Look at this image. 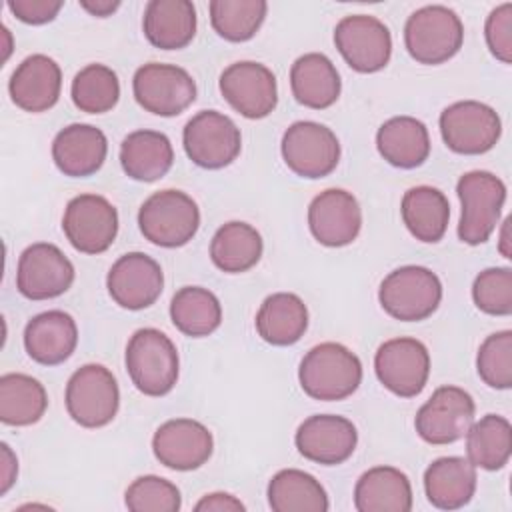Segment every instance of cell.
Here are the masks:
<instances>
[{
	"mask_svg": "<svg viewBox=\"0 0 512 512\" xmlns=\"http://www.w3.org/2000/svg\"><path fill=\"white\" fill-rule=\"evenodd\" d=\"M298 380L304 394L310 398L338 402L358 390L362 382V362L344 344L322 342L304 354Z\"/></svg>",
	"mask_w": 512,
	"mask_h": 512,
	"instance_id": "6da1fadb",
	"label": "cell"
},
{
	"mask_svg": "<svg viewBox=\"0 0 512 512\" xmlns=\"http://www.w3.org/2000/svg\"><path fill=\"white\" fill-rule=\"evenodd\" d=\"M124 364L136 390L146 396H166L178 382V350L158 328H138L130 336Z\"/></svg>",
	"mask_w": 512,
	"mask_h": 512,
	"instance_id": "7a4b0ae2",
	"label": "cell"
},
{
	"mask_svg": "<svg viewBox=\"0 0 512 512\" xmlns=\"http://www.w3.org/2000/svg\"><path fill=\"white\" fill-rule=\"evenodd\" d=\"M462 42L464 24L460 16L442 4L418 8L404 24L406 50L418 64H444L458 54Z\"/></svg>",
	"mask_w": 512,
	"mask_h": 512,
	"instance_id": "3957f363",
	"label": "cell"
},
{
	"mask_svg": "<svg viewBox=\"0 0 512 512\" xmlns=\"http://www.w3.org/2000/svg\"><path fill=\"white\" fill-rule=\"evenodd\" d=\"M142 236L162 248L188 244L200 228V208L182 190L166 188L148 196L138 210Z\"/></svg>",
	"mask_w": 512,
	"mask_h": 512,
	"instance_id": "277c9868",
	"label": "cell"
},
{
	"mask_svg": "<svg viewBox=\"0 0 512 512\" xmlns=\"http://www.w3.org/2000/svg\"><path fill=\"white\" fill-rule=\"evenodd\" d=\"M456 194L462 204L458 238L468 246L484 244L498 226L506 202V184L488 170H472L460 176Z\"/></svg>",
	"mask_w": 512,
	"mask_h": 512,
	"instance_id": "5b68a950",
	"label": "cell"
},
{
	"mask_svg": "<svg viewBox=\"0 0 512 512\" xmlns=\"http://www.w3.org/2000/svg\"><path fill=\"white\" fill-rule=\"evenodd\" d=\"M378 300L388 316L400 322H420L438 310L442 282L426 266H400L382 280Z\"/></svg>",
	"mask_w": 512,
	"mask_h": 512,
	"instance_id": "8992f818",
	"label": "cell"
},
{
	"mask_svg": "<svg viewBox=\"0 0 512 512\" xmlns=\"http://www.w3.org/2000/svg\"><path fill=\"white\" fill-rule=\"evenodd\" d=\"M68 416L82 428H102L120 408V388L114 374L102 364L80 366L66 384Z\"/></svg>",
	"mask_w": 512,
	"mask_h": 512,
	"instance_id": "52a82bcc",
	"label": "cell"
},
{
	"mask_svg": "<svg viewBox=\"0 0 512 512\" xmlns=\"http://www.w3.org/2000/svg\"><path fill=\"white\" fill-rule=\"evenodd\" d=\"M182 144L186 156L196 166L220 170L238 158L242 134L230 116L218 110H200L186 122Z\"/></svg>",
	"mask_w": 512,
	"mask_h": 512,
	"instance_id": "ba28073f",
	"label": "cell"
},
{
	"mask_svg": "<svg viewBox=\"0 0 512 512\" xmlns=\"http://www.w3.org/2000/svg\"><path fill=\"white\" fill-rule=\"evenodd\" d=\"M280 152L286 166L300 178L318 180L332 174L340 162L336 134L314 120L290 124L282 136Z\"/></svg>",
	"mask_w": 512,
	"mask_h": 512,
	"instance_id": "9c48e42d",
	"label": "cell"
},
{
	"mask_svg": "<svg viewBox=\"0 0 512 512\" xmlns=\"http://www.w3.org/2000/svg\"><path fill=\"white\" fill-rule=\"evenodd\" d=\"M440 134L444 144L466 156H478L496 146L502 136V120L496 110L478 100H460L440 114Z\"/></svg>",
	"mask_w": 512,
	"mask_h": 512,
	"instance_id": "30bf717a",
	"label": "cell"
},
{
	"mask_svg": "<svg viewBox=\"0 0 512 512\" xmlns=\"http://www.w3.org/2000/svg\"><path fill=\"white\" fill-rule=\"evenodd\" d=\"M132 92L146 112L170 118L196 100V82L176 64L148 62L134 72Z\"/></svg>",
	"mask_w": 512,
	"mask_h": 512,
	"instance_id": "8fae6325",
	"label": "cell"
},
{
	"mask_svg": "<svg viewBox=\"0 0 512 512\" xmlns=\"http://www.w3.org/2000/svg\"><path fill=\"white\" fill-rule=\"evenodd\" d=\"M380 384L400 398L418 396L430 376V352L424 342L400 336L382 342L374 354Z\"/></svg>",
	"mask_w": 512,
	"mask_h": 512,
	"instance_id": "7c38bea8",
	"label": "cell"
},
{
	"mask_svg": "<svg viewBox=\"0 0 512 512\" xmlns=\"http://www.w3.org/2000/svg\"><path fill=\"white\" fill-rule=\"evenodd\" d=\"M62 230L74 250L102 254L116 240L118 210L100 194H78L64 208Z\"/></svg>",
	"mask_w": 512,
	"mask_h": 512,
	"instance_id": "4fadbf2b",
	"label": "cell"
},
{
	"mask_svg": "<svg viewBox=\"0 0 512 512\" xmlns=\"http://www.w3.org/2000/svg\"><path fill=\"white\" fill-rule=\"evenodd\" d=\"M476 404L472 396L460 386H440L418 408L414 428L418 436L434 446L452 444L468 432L474 422Z\"/></svg>",
	"mask_w": 512,
	"mask_h": 512,
	"instance_id": "5bb4252c",
	"label": "cell"
},
{
	"mask_svg": "<svg viewBox=\"0 0 512 512\" xmlns=\"http://www.w3.org/2000/svg\"><path fill=\"white\" fill-rule=\"evenodd\" d=\"M334 44L346 64L360 74L382 70L392 56L388 26L370 14L344 16L334 28Z\"/></svg>",
	"mask_w": 512,
	"mask_h": 512,
	"instance_id": "9a60e30c",
	"label": "cell"
},
{
	"mask_svg": "<svg viewBox=\"0 0 512 512\" xmlns=\"http://www.w3.org/2000/svg\"><path fill=\"white\" fill-rule=\"evenodd\" d=\"M74 264L50 242L24 248L16 266V288L28 300H50L62 296L74 282Z\"/></svg>",
	"mask_w": 512,
	"mask_h": 512,
	"instance_id": "2e32d148",
	"label": "cell"
},
{
	"mask_svg": "<svg viewBox=\"0 0 512 512\" xmlns=\"http://www.w3.org/2000/svg\"><path fill=\"white\" fill-rule=\"evenodd\" d=\"M224 100L244 118H266L278 104V84L274 72L254 60H240L220 74Z\"/></svg>",
	"mask_w": 512,
	"mask_h": 512,
	"instance_id": "e0dca14e",
	"label": "cell"
},
{
	"mask_svg": "<svg viewBox=\"0 0 512 512\" xmlns=\"http://www.w3.org/2000/svg\"><path fill=\"white\" fill-rule=\"evenodd\" d=\"M212 450V432L192 418L166 420L152 436V452L156 460L178 472H190L204 466L210 460Z\"/></svg>",
	"mask_w": 512,
	"mask_h": 512,
	"instance_id": "ac0fdd59",
	"label": "cell"
},
{
	"mask_svg": "<svg viewBox=\"0 0 512 512\" xmlns=\"http://www.w3.org/2000/svg\"><path fill=\"white\" fill-rule=\"evenodd\" d=\"M106 288L120 308L144 310L160 298L164 274L152 256L144 252H128L110 266Z\"/></svg>",
	"mask_w": 512,
	"mask_h": 512,
	"instance_id": "d6986e66",
	"label": "cell"
},
{
	"mask_svg": "<svg viewBox=\"0 0 512 512\" xmlns=\"http://www.w3.org/2000/svg\"><path fill=\"white\" fill-rule=\"evenodd\" d=\"M294 444L306 460L322 466H338L354 454L358 430L344 416L314 414L298 426Z\"/></svg>",
	"mask_w": 512,
	"mask_h": 512,
	"instance_id": "ffe728a7",
	"label": "cell"
},
{
	"mask_svg": "<svg viewBox=\"0 0 512 512\" xmlns=\"http://www.w3.org/2000/svg\"><path fill=\"white\" fill-rule=\"evenodd\" d=\"M308 228L328 248L352 244L362 228V210L356 196L342 188H328L308 206Z\"/></svg>",
	"mask_w": 512,
	"mask_h": 512,
	"instance_id": "44dd1931",
	"label": "cell"
},
{
	"mask_svg": "<svg viewBox=\"0 0 512 512\" xmlns=\"http://www.w3.org/2000/svg\"><path fill=\"white\" fill-rule=\"evenodd\" d=\"M62 90V70L58 62L46 54L26 56L10 76L8 92L12 102L24 112L50 110Z\"/></svg>",
	"mask_w": 512,
	"mask_h": 512,
	"instance_id": "7402d4cb",
	"label": "cell"
},
{
	"mask_svg": "<svg viewBox=\"0 0 512 512\" xmlns=\"http://www.w3.org/2000/svg\"><path fill=\"white\" fill-rule=\"evenodd\" d=\"M108 154L106 134L92 124H68L52 140V160L70 178L96 174Z\"/></svg>",
	"mask_w": 512,
	"mask_h": 512,
	"instance_id": "603a6c76",
	"label": "cell"
},
{
	"mask_svg": "<svg viewBox=\"0 0 512 512\" xmlns=\"http://www.w3.org/2000/svg\"><path fill=\"white\" fill-rule=\"evenodd\" d=\"M78 344L76 320L64 310H46L28 320L24 328L26 354L42 366L66 362Z\"/></svg>",
	"mask_w": 512,
	"mask_h": 512,
	"instance_id": "cb8c5ba5",
	"label": "cell"
},
{
	"mask_svg": "<svg viewBox=\"0 0 512 512\" xmlns=\"http://www.w3.org/2000/svg\"><path fill=\"white\" fill-rule=\"evenodd\" d=\"M476 466L462 456L436 458L424 470V492L438 510H458L466 506L476 492Z\"/></svg>",
	"mask_w": 512,
	"mask_h": 512,
	"instance_id": "d4e9b609",
	"label": "cell"
},
{
	"mask_svg": "<svg viewBox=\"0 0 512 512\" xmlns=\"http://www.w3.org/2000/svg\"><path fill=\"white\" fill-rule=\"evenodd\" d=\"M196 26V8L190 0H150L144 8L142 30L154 48H186L196 36Z\"/></svg>",
	"mask_w": 512,
	"mask_h": 512,
	"instance_id": "484cf974",
	"label": "cell"
},
{
	"mask_svg": "<svg viewBox=\"0 0 512 512\" xmlns=\"http://www.w3.org/2000/svg\"><path fill=\"white\" fill-rule=\"evenodd\" d=\"M290 88L298 104L312 110H324L340 98L342 80L326 54L308 52L294 60L290 68Z\"/></svg>",
	"mask_w": 512,
	"mask_h": 512,
	"instance_id": "4316f807",
	"label": "cell"
},
{
	"mask_svg": "<svg viewBox=\"0 0 512 512\" xmlns=\"http://www.w3.org/2000/svg\"><path fill=\"white\" fill-rule=\"evenodd\" d=\"M174 162L170 138L158 130H134L120 144V166L138 182H154L168 174Z\"/></svg>",
	"mask_w": 512,
	"mask_h": 512,
	"instance_id": "83f0119b",
	"label": "cell"
},
{
	"mask_svg": "<svg viewBox=\"0 0 512 512\" xmlns=\"http://www.w3.org/2000/svg\"><path fill=\"white\" fill-rule=\"evenodd\" d=\"M354 508L358 512H410L408 476L394 466L368 468L354 486Z\"/></svg>",
	"mask_w": 512,
	"mask_h": 512,
	"instance_id": "f1b7e54d",
	"label": "cell"
},
{
	"mask_svg": "<svg viewBox=\"0 0 512 512\" xmlns=\"http://www.w3.org/2000/svg\"><path fill=\"white\" fill-rule=\"evenodd\" d=\"M380 156L396 168H418L430 156V134L422 120L414 116H394L376 132Z\"/></svg>",
	"mask_w": 512,
	"mask_h": 512,
	"instance_id": "f546056e",
	"label": "cell"
},
{
	"mask_svg": "<svg viewBox=\"0 0 512 512\" xmlns=\"http://www.w3.org/2000/svg\"><path fill=\"white\" fill-rule=\"evenodd\" d=\"M254 322L264 342L272 346H292L308 328V308L298 294L276 292L264 298Z\"/></svg>",
	"mask_w": 512,
	"mask_h": 512,
	"instance_id": "4dcf8cb0",
	"label": "cell"
},
{
	"mask_svg": "<svg viewBox=\"0 0 512 512\" xmlns=\"http://www.w3.org/2000/svg\"><path fill=\"white\" fill-rule=\"evenodd\" d=\"M400 214L404 226L416 240L436 244L446 234L450 204L442 190L434 186H414L404 192Z\"/></svg>",
	"mask_w": 512,
	"mask_h": 512,
	"instance_id": "1f68e13d",
	"label": "cell"
},
{
	"mask_svg": "<svg viewBox=\"0 0 512 512\" xmlns=\"http://www.w3.org/2000/svg\"><path fill=\"white\" fill-rule=\"evenodd\" d=\"M264 242L260 232L240 220L222 224L210 240V258L226 274H240L254 268L262 256Z\"/></svg>",
	"mask_w": 512,
	"mask_h": 512,
	"instance_id": "d6a6232c",
	"label": "cell"
},
{
	"mask_svg": "<svg viewBox=\"0 0 512 512\" xmlns=\"http://www.w3.org/2000/svg\"><path fill=\"white\" fill-rule=\"evenodd\" d=\"M268 506L274 512H326L330 502L324 486L312 474L284 468L268 482Z\"/></svg>",
	"mask_w": 512,
	"mask_h": 512,
	"instance_id": "836d02e7",
	"label": "cell"
},
{
	"mask_svg": "<svg viewBox=\"0 0 512 512\" xmlns=\"http://www.w3.org/2000/svg\"><path fill=\"white\" fill-rule=\"evenodd\" d=\"M46 408L48 394L36 378L22 372L0 376V420L6 426L36 424Z\"/></svg>",
	"mask_w": 512,
	"mask_h": 512,
	"instance_id": "e575fe53",
	"label": "cell"
},
{
	"mask_svg": "<svg viewBox=\"0 0 512 512\" xmlns=\"http://www.w3.org/2000/svg\"><path fill=\"white\" fill-rule=\"evenodd\" d=\"M170 320L184 336L202 338L222 324V304L208 288L182 286L170 300Z\"/></svg>",
	"mask_w": 512,
	"mask_h": 512,
	"instance_id": "d590c367",
	"label": "cell"
},
{
	"mask_svg": "<svg viewBox=\"0 0 512 512\" xmlns=\"http://www.w3.org/2000/svg\"><path fill=\"white\" fill-rule=\"evenodd\" d=\"M466 436V456L482 470H500L512 456V426L500 414H486L472 422Z\"/></svg>",
	"mask_w": 512,
	"mask_h": 512,
	"instance_id": "8d00e7d4",
	"label": "cell"
},
{
	"mask_svg": "<svg viewBox=\"0 0 512 512\" xmlns=\"http://www.w3.org/2000/svg\"><path fill=\"white\" fill-rule=\"evenodd\" d=\"M70 96L74 106L86 114L110 112L120 98V82L116 72L106 64H86L76 72Z\"/></svg>",
	"mask_w": 512,
	"mask_h": 512,
	"instance_id": "74e56055",
	"label": "cell"
},
{
	"mask_svg": "<svg viewBox=\"0 0 512 512\" xmlns=\"http://www.w3.org/2000/svg\"><path fill=\"white\" fill-rule=\"evenodd\" d=\"M210 24L228 42H246L260 30L268 4L264 0H212Z\"/></svg>",
	"mask_w": 512,
	"mask_h": 512,
	"instance_id": "f35d334b",
	"label": "cell"
},
{
	"mask_svg": "<svg viewBox=\"0 0 512 512\" xmlns=\"http://www.w3.org/2000/svg\"><path fill=\"white\" fill-rule=\"evenodd\" d=\"M476 370L480 380L496 390L512 386V332L500 330L480 344L476 354Z\"/></svg>",
	"mask_w": 512,
	"mask_h": 512,
	"instance_id": "ab89813d",
	"label": "cell"
},
{
	"mask_svg": "<svg viewBox=\"0 0 512 512\" xmlns=\"http://www.w3.org/2000/svg\"><path fill=\"white\" fill-rule=\"evenodd\" d=\"M124 504L132 512H176L182 506V496L170 480L146 474L126 488Z\"/></svg>",
	"mask_w": 512,
	"mask_h": 512,
	"instance_id": "60d3db41",
	"label": "cell"
},
{
	"mask_svg": "<svg viewBox=\"0 0 512 512\" xmlns=\"http://www.w3.org/2000/svg\"><path fill=\"white\" fill-rule=\"evenodd\" d=\"M472 300L476 308L490 316L512 314V270L508 266H492L482 270L472 284Z\"/></svg>",
	"mask_w": 512,
	"mask_h": 512,
	"instance_id": "b9f144b4",
	"label": "cell"
},
{
	"mask_svg": "<svg viewBox=\"0 0 512 512\" xmlns=\"http://www.w3.org/2000/svg\"><path fill=\"white\" fill-rule=\"evenodd\" d=\"M484 38L488 50L502 64H512V4L496 6L484 24Z\"/></svg>",
	"mask_w": 512,
	"mask_h": 512,
	"instance_id": "7bdbcfd3",
	"label": "cell"
},
{
	"mask_svg": "<svg viewBox=\"0 0 512 512\" xmlns=\"http://www.w3.org/2000/svg\"><path fill=\"white\" fill-rule=\"evenodd\" d=\"M8 10L24 24L40 26L52 22L60 8L64 6L62 0H8Z\"/></svg>",
	"mask_w": 512,
	"mask_h": 512,
	"instance_id": "ee69618b",
	"label": "cell"
},
{
	"mask_svg": "<svg viewBox=\"0 0 512 512\" xmlns=\"http://www.w3.org/2000/svg\"><path fill=\"white\" fill-rule=\"evenodd\" d=\"M194 510L196 512H244L246 506L228 492H210L196 502Z\"/></svg>",
	"mask_w": 512,
	"mask_h": 512,
	"instance_id": "f6af8a7d",
	"label": "cell"
},
{
	"mask_svg": "<svg viewBox=\"0 0 512 512\" xmlns=\"http://www.w3.org/2000/svg\"><path fill=\"white\" fill-rule=\"evenodd\" d=\"M0 452H2L0 454V496H4L12 488V484L16 480L18 460H16L12 448L6 442L0 444Z\"/></svg>",
	"mask_w": 512,
	"mask_h": 512,
	"instance_id": "bcb514c9",
	"label": "cell"
},
{
	"mask_svg": "<svg viewBox=\"0 0 512 512\" xmlns=\"http://www.w3.org/2000/svg\"><path fill=\"white\" fill-rule=\"evenodd\" d=\"M80 6L92 16L106 18L120 8V2L118 0H80Z\"/></svg>",
	"mask_w": 512,
	"mask_h": 512,
	"instance_id": "7dc6e473",
	"label": "cell"
},
{
	"mask_svg": "<svg viewBox=\"0 0 512 512\" xmlns=\"http://www.w3.org/2000/svg\"><path fill=\"white\" fill-rule=\"evenodd\" d=\"M498 250L504 258H512V248H510V218H506L502 222V228H500V240H498Z\"/></svg>",
	"mask_w": 512,
	"mask_h": 512,
	"instance_id": "c3c4849f",
	"label": "cell"
}]
</instances>
